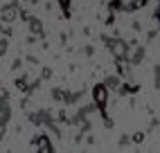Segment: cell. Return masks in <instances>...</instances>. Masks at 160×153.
I'll use <instances>...</instances> for the list:
<instances>
[{
	"label": "cell",
	"mask_w": 160,
	"mask_h": 153,
	"mask_svg": "<svg viewBox=\"0 0 160 153\" xmlns=\"http://www.w3.org/2000/svg\"><path fill=\"white\" fill-rule=\"evenodd\" d=\"M92 97H95V101H97L99 106L106 104V88H104V86H97V88H95V92H92Z\"/></svg>",
	"instance_id": "cell-1"
},
{
	"label": "cell",
	"mask_w": 160,
	"mask_h": 153,
	"mask_svg": "<svg viewBox=\"0 0 160 153\" xmlns=\"http://www.w3.org/2000/svg\"><path fill=\"white\" fill-rule=\"evenodd\" d=\"M59 2H61L63 7H68V5H70V0H59Z\"/></svg>",
	"instance_id": "cell-2"
}]
</instances>
